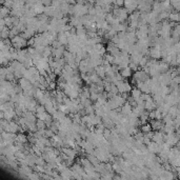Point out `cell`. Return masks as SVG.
<instances>
[{"mask_svg": "<svg viewBox=\"0 0 180 180\" xmlns=\"http://www.w3.org/2000/svg\"><path fill=\"white\" fill-rule=\"evenodd\" d=\"M150 124L153 131H159L163 127L164 122L162 121V119H150Z\"/></svg>", "mask_w": 180, "mask_h": 180, "instance_id": "obj_1", "label": "cell"}, {"mask_svg": "<svg viewBox=\"0 0 180 180\" xmlns=\"http://www.w3.org/2000/svg\"><path fill=\"white\" fill-rule=\"evenodd\" d=\"M149 56L151 58H154V59H160L161 58V55H160V50H157L156 48L154 47H150L149 48Z\"/></svg>", "mask_w": 180, "mask_h": 180, "instance_id": "obj_2", "label": "cell"}, {"mask_svg": "<svg viewBox=\"0 0 180 180\" xmlns=\"http://www.w3.org/2000/svg\"><path fill=\"white\" fill-rule=\"evenodd\" d=\"M147 146V150H149L150 153H154V154H157L161 151V149H160V146L156 143V142H154V141H151V142L146 145Z\"/></svg>", "mask_w": 180, "mask_h": 180, "instance_id": "obj_3", "label": "cell"}, {"mask_svg": "<svg viewBox=\"0 0 180 180\" xmlns=\"http://www.w3.org/2000/svg\"><path fill=\"white\" fill-rule=\"evenodd\" d=\"M158 62H159V61H158ZM149 75H150V77H158V76L160 75L159 68H158V63H156V64H154V65L150 66Z\"/></svg>", "mask_w": 180, "mask_h": 180, "instance_id": "obj_4", "label": "cell"}, {"mask_svg": "<svg viewBox=\"0 0 180 180\" xmlns=\"http://www.w3.org/2000/svg\"><path fill=\"white\" fill-rule=\"evenodd\" d=\"M119 73L123 78H130V77H132V75H133V71L128 66H126L124 69H121L119 71Z\"/></svg>", "mask_w": 180, "mask_h": 180, "instance_id": "obj_5", "label": "cell"}, {"mask_svg": "<svg viewBox=\"0 0 180 180\" xmlns=\"http://www.w3.org/2000/svg\"><path fill=\"white\" fill-rule=\"evenodd\" d=\"M158 68H159V72L160 73H166L170 70V65L166 62H164L163 60L158 62Z\"/></svg>", "mask_w": 180, "mask_h": 180, "instance_id": "obj_6", "label": "cell"}, {"mask_svg": "<svg viewBox=\"0 0 180 180\" xmlns=\"http://www.w3.org/2000/svg\"><path fill=\"white\" fill-rule=\"evenodd\" d=\"M94 70H95V72H96V74H97L101 79H103L104 77H105V72H104V68L102 66V65H97V66H95L94 68Z\"/></svg>", "mask_w": 180, "mask_h": 180, "instance_id": "obj_7", "label": "cell"}, {"mask_svg": "<svg viewBox=\"0 0 180 180\" xmlns=\"http://www.w3.org/2000/svg\"><path fill=\"white\" fill-rule=\"evenodd\" d=\"M132 112V106L130 105V103H127V102H125V103L121 106V114L122 115H128L131 114Z\"/></svg>", "mask_w": 180, "mask_h": 180, "instance_id": "obj_8", "label": "cell"}, {"mask_svg": "<svg viewBox=\"0 0 180 180\" xmlns=\"http://www.w3.org/2000/svg\"><path fill=\"white\" fill-rule=\"evenodd\" d=\"M57 40H58L62 46H66L68 44V37L63 33H58V35H57Z\"/></svg>", "mask_w": 180, "mask_h": 180, "instance_id": "obj_9", "label": "cell"}, {"mask_svg": "<svg viewBox=\"0 0 180 180\" xmlns=\"http://www.w3.org/2000/svg\"><path fill=\"white\" fill-rule=\"evenodd\" d=\"M169 20L170 21H175V22H179L180 17H179V13L178 12H172L169 15Z\"/></svg>", "mask_w": 180, "mask_h": 180, "instance_id": "obj_10", "label": "cell"}, {"mask_svg": "<svg viewBox=\"0 0 180 180\" xmlns=\"http://www.w3.org/2000/svg\"><path fill=\"white\" fill-rule=\"evenodd\" d=\"M134 88H132L131 89V96H132V97L135 99V100H136L137 98H139L140 97V95H141V91H140V89L139 88H137L136 86H133Z\"/></svg>", "mask_w": 180, "mask_h": 180, "instance_id": "obj_11", "label": "cell"}, {"mask_svg": "<svg viewBox=\"0 0 180 180\" xmlns=\"http://www.w3.org/2000/svg\"><path fill=\"white\" fill-rule=\"evenodd\" d=\"M86 158L89 160V162H91L93 165H96V164H98L100 161L97 159V157H96L94 154H87L86 155Z\"/></svg>", "mask_w": 180, "mask_h": 180, "instance_id": "obj_12", "label": "cell"}, {"mask_svg": "<svg viewBox=\"0 0 180 180\" xmlns=\"http://www.w3.org/2000/svg\"><path fill=\"white\" fill-rule=\"evenodd\" d=\"M140 131L142 132L143 134H144V133H147V132H150V131H152V126H151V124H150V122H149V123H145V124L140 125Z\"/></svg>", "mask_w": 180, "mask_h": 180, "instance_id": "obj_13", "label": "cell"}, {"mask_svg": "<svg viewBox=\"0 0 180 180\" xmlns=\"http://www.w3.org/2000/svg\"><path fill=\"white\" fill-rule=\"evenodd\" d=\"M171 6L173 8V10H175V12L179 11V4H180V0H170Z\"/></svg>", "mask_w": 180, "mask_h": 180, "instance_id": "obj_14", "label": "cell"}, {"mask_svg": "<svg viewBox=\"0 0 180 180\" xmlns=\"http://www.w3.org/2000/svg\"><path fill=\"white\" fill-rule=\"evenodd\" d=\"M51 51H52V47H51V46L46 47V49H44V51L42 52L41 56L42 57H46V58H49V57L51 56Z\"/></svg>", "mask_w": 180, "mask_h": 180, "instance_id": "obj_15", "label": "cell"}, {"mask_svg": "<svg viewBox=\"0 0 180 180\" xmlns=\"http://www.w3.org/2000/svg\"><path fill=\"white\" fill-rule=\"evenodd\" d=\"M102 57H103V58H104L108 63H110V64H112V63L114 62V56H113L112 54H110V53H107V52H106Z\"/></svg>", "mask_w": 180, "mask_h": 180, "instance_id": "obj_16", "label": "cell"}, {"mask_svg": "<svg viewBox=\"0 0 180 180\" xmlns=\"http://www.w3.org/2000/svg\"><path fill=\"white\" fill-rule=\"evenodd\" d=\"M36 127L37 130H42V128H46V123L44 121L41 119H37L36 120Z\"/></svg>", "mask_w": 180, "mask_h": 180, "instance_id": "obj_17", "label": "cell"}, {"mask_svg": "<svg viewBox=\"0 0 180 180\" xmlns=\"http://www.w3.org/2000/svg\"><path fill=\"white\" fill-rule=\"evenodd\" d=\"M89 76V79H91V82L92 83H97L101 78L100 77L96 74V73H94V74H91V75H88Z\"/></svg>", "mask_w": 180, "mask_h": 180, "instance_id": "obj_18", "label": "cell"}, {"mask_svg": "<svg viewBox=\"0 0 180 180\" xmlns=\"http://www.w3.org/2000/svg\"><path fill=\"white\" fill-rule=\"evenodd\" d=\"M128 68H130L133 72H136L137 70H139L140 68H139V65L137 63H135V62H133V61H130L128 62Z\"/></svg>", "mask_w": 180, "mask_h": 180, "instance_id": "obj_19", "label": "cell"}, {"mask_svg": "<svg viewBox=\"0 0 180 180\" xmlns=\"http://www.w3.org/2000/svg\"><path fill=\"white\" fill-rule=\"evenodd\" d=\"M46 163H47V162L44 161V159H43L41 156H37V158H36V160H35V164L44 166V164H46Z\"/></svg>", "mask_w": 180, "mask_h": 180, "instance_id": "obj_20", "label": "cell"}, {"mask_svg": "<svg viewBox=\"0 0 180 180\" xmlns=\"http://www.w3.org/2000/svg\"><path fill=\"white\" fill-rule=\"evenodd\" d=\"M17 140L19 141V142H21V143H25L28 141V138H27V136H24L23 134H19L17 136Z\"/></svg>", "mask_w": 180, "mask_h": 180, "instance_id": "obj_21", "label": "cell"}, {"mask_svg": "<svg viewBox=\"0 0 180 180\" xmlns=\"http://www.w3.org/2000/svg\"><path fill=\"white\" fill-rule=\"evenodd\" d=\"M56 62H57V64H58V66L61 68V69L64 66V64L66 63L65 59H64L63 57H61V58H58V59H56Z\"/></svg>", "mask_w": 180, "mask_h": 180, "instance_id": "obj_22", "label": "cell"}, {"mask_svg": "<svg viewBox=\"0 0 180 180\" xmlns=\"http://www.w3.org/2000/svg\"><path fill=\"white\" fill-rule=\"evenodd\" d=\"M47 128V130H46V133H44V136H46V137H48V138H51V137H53L54 136V132L52 131V130H51V128L50 127H46Z\"/></svg>", "mask_w": 180, "mask_h": 180, "instance_id": "obj_23", "label": "cell"}, {"mask_svg": "<svg viewBox=\"0 0 180 180\" xmlns=\"http://www.w3.org/2000/svg\"><path fill=\"white\" fill-rule=\"evenodd\" d=\"M94 113H95V115H97V116H99V117H102V116H104V115H106V114L103 112V110H102L101 107L96 108Z\"/></svg>", "mask_w": 180, "mask_h": 180, "instance_id": "obj_24", "label": "cell"}, {"mask_svg": "<svg viewBox=\"0 0 180 180\" xmlns=\"http://www.w3.org/2000/svg\"><path fill=\"white\" fill-rule=\"evenodd\" d=\"M56 87H57V83H56V81H52L51 83H49V85H48L47 89H48V91H53V89H56Z\"/></svg>", "mask_w": 180, "mask_h": 180, "instance_id": "obj_25", "label": "cell"}, {"mask_svg": "<svg viewBox=\"0 0 180 180\" xmlns=\"http://www.w3.org/2000/svg\"><path fill=\"white\" fill-rule=\"evenodd\" d=\"M84 110H85V113H86V115H91V114H94V112H95V110L93 108L92 104H91V105H88V106H86V107H84Z\"/></svg>", "mask_w": 180, "mask_h": 180, "instance_id": "obj_26", "label": "cell"}, {"mask_svg": "<svg viewBox=\"0 0 180 180\" xmlns=\"http://www.w3.org/2000/svg\"><path fill=\"white\" fill-rule=\"evenodd\" d=\"M98 94H99V93H91V94H89V99L92 100V102L97 101V98H98Z\"/></svg>", "mask_w": 180, "mask_h": 180, "instance_id": "obj_27", "label": "cell"}, {"mask_svg": "<svg viewBox=\"0 0 180 180\" xmlns=\"http://www.w3.org/2000/svg\"><path fill=\"white\" fill-rule=\"evenodd\" d=\"M119 40H120V39H119V37L117 36V34L115 35V36H113V37L111 38V39H110V41H111V42H113L114 44H117V43L119 42Z\"/></svg>", "mask_w": 180, "mask_h": 180, "instance_id": "obj_28", "label": "cell"}, {"mask_svg": "<svg viewBox=\"0 0 180 180\" xmlns=\"http://www.w3.org/2000/svg\"><path fill=\"white\" fill-rule=\"evenodd\" d=\"M103 46H104V44L101 43V42H100V43H96V44H94V46H93V50H94V51H99Z\"/></svg>", "mask_w": 180, "mask_h": 180, "instance_id": "obj_29", "label": "cell"}, {"mask_svg": "<svg viewBox=\"0 0 180 180\" xmlns=\"http://www.w3.org/2000/svg\"><path fill=\"white\" fill-rule=\"evenodd\" d=\"M155 119H162V115H161V112L157 108H155Z\"/></svg>", "mask_w": 180, "mask_h": 180, "instance_id": "obj_30", "label": "cell"}, {"mask_svg": "<svg viewBox=\"0 0 180 180\" xmlns=\"http://www.w3.org/2000/svg\"><path fill=\"white\" fill-rule=\"evenodd\" d=\"M9 35H10V32L6 30V29H3V30L1 31V37L6 38V37H9Z\"/></svg>", "mask_w": 180, "mask_h": 180, "instance_id": "obj_31", "label": "cell"}, {"mask_svg": "<svg viewBox=\"0 0 180 180\" xmlns=\"http://www.w3.org/2000/svg\"><path fill=\"white\" fill-rule=\"evenodd\" d=\"M48 76L50 77V79L52 80V81H56V79H57V75H56L54 72H51V73H50Z\"/></svg>", "mask_w": 180, "mask_h": 180, "instance_id": "obj_32", "label": "cell"}, {"mask_svg": "<svg viewBox=\"0 0 180 180\" xmlns=\"http://www.w3.org/2000/svg\"><path fill=\"white\" fill-rule=\"evenodd\" d=\"M110 92H112L114 95H117L118 94V89H117V86L115 85V84H113L112 83V87H111V91Z\"/></svg>", "mask_w": 180, "mask_h": 180, "instance_id": "obj_33", "label": "cell"}, {"mask_svg": "<svg viewBox=\"0 0 180 180\" xmlns=\"http://www.w3.org/2000/svg\"><path fill=\"white\" fill-rule=\"evenodd\" d=\"M34 43H35V40H34V37H31L29 41H27V44L30 47H34Z\"/></svg>", "mask_w": 180, "mask_h": 180, "instance_id": "obj_34", "label": "cell"}, {"mask_svg": "<svg viewBox=\"0 0 180 180\" xmlns=\"http://www.w3.org/2000/svg\"><path fill=\"white\" fill-rule=\"evenodd\" d=\"M150 119H155V110H152L149 112V120Z\"/></svg>", "mask_w": 180, "mask_h": 180, "instance_id": "obj_35", "label": "cell"}, {"mask_svg": "<svg viewBox=\"0 0 180 180\" xmlns=\"http://www.w3.org/2000/svg\"><path fill=\"white\" fill-rule=\"evenodd\" d=\"M41 3L44 5V6H49L52 3V0H41Z\"/></svg>", "mask_w": 180, "mask_h": 180, "instance_id": "obj_36", "label": "cell"}, {"mask_svg": "<svg viewBox=\"0 0 180 180\" xmlns=\"http://www.w3.org/2000/svg\"><path fill=\"white\" fill-rule=\"evenodd\" d=\"M98 52H99V54H100L101 56H103V55L106 53V49H105V48H104V46H103V47H102V48L98 51Z\"/></svg>", "mask_w": 180, "mask_h": 180, "instance_id": "obj_37", "label": "cell"}, {"mask_svg": "<svg viewBox=\"0 0 180 180\" xmlns=\"http://www.w3.org/2000/svg\"><path fill=\"white\" fill-rule=\"evenodd\" d=\"M123 1L124 0H116L114 4H116L117 6H123Z\"/></svg>", "mask_w": 180, "mask_h": 180, "instance_id": "obj_38", "label": "cell"}, {"mask_svg": "<svg viewBox=\"0 0 180 180\" xmlns=\"http://www.w3.org/2000/svg\"><path fill=\"white\" fill-rule=\"evenodd\" d=\"M172 80L174 81V82H176L177 84H179V82H180V76L179 75H177V76H175L174 78H172Z\"/></svg>", "mask_w": 180, "mask_h": 180, "instance_id": "obj_39", "label": "cell"}, {"mask_svg": "<svg viewBox=\"0 0 180 180\" xmlns=\"http://www.w3.org/2000/svg\"><path fill=\"white\" fill-rule=\"evenodd\" d=\"M136 83H137V80L134 78V77H132V79H131V84L133 85V86H135L136 85Z\"/></svg>", "mask_w": 180, "mask_h": 180, "instance_id": "obj_40", "label": "cell"}, {"mask_svg": "<svg viewBox=\"0 0 180 180\" xmlns=\"http://www.w3.org/2000/svg\"><path fill=\"white\" fill-rule=\"evenodd\" d=\"M66 3H69L70 5H74L76 4V0H66Z\"/></svg>", "mask_w": 180, "mask_h": 180, "instance_id": "obj_41", "label": "cell"}, {"mask_svg": "<svg viewBox=\"0 0 180 180\" xmlns=\"http://www.w3.org/2000/svg\"><path fill=\"white\" fill-rule=\"evenodd\" d=\"M113 179H121V175H113Z\"/></svg>", "mask_w": 180, "mask_h": 180, "instance_id": "obj_42", "label": "cell"}, {"mask_svg": "<svg viewBox=\"0 0 180 180\" xmlns=\"http://www.w3.org/2000/svg\"><path fill=\"white\" fill-rule=\"evenodd\" d=\"M6 13H8V10H6V9H2L1 10V14L2 15H6Z\"/></svg>", "mask_w": 180, "mask_h": 180, "instance_id": "obj_43", "label": "cell"}, {"mask_svg": "<svg viewBox=\"0 0 180 180\" xmlns=\"http://www.w3.org/2000/svg\"><path fill=\"white\" fill-rule=\"evenodd\" d=\"M115 1H116V0H110V2H111V4H114V3H115Z\"/></svg>", "mask_w": 180, "mask_h": 180, "instance_id": "obj_44", "label": "cell"}, {"mask_svg": "<svg viewBox=\"0 0 180 180\" xmlns=\"http://www.w3.org/2000/svg\"><path fill=\"white\" fill-rule=\"evenodd\" d=\"M156 1H158V2H162L163 0H156Z\"/></svg>", "mask_w": 180, "mask_h": 180, "instance_id": "obj_45", "label": "cell"}]
</instances>
